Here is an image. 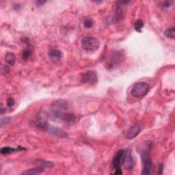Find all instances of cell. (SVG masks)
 Returning a JSON list of instances; mask_svg holds the SVG:
<instances>
[{
    "label": "cell",
    "instance_id": "cell-1",
    "mask_svg": "<svg viewBox=\"0 0 175 175\" xmlns=\"http://www.w3.org/2000/svg\"><path fill=\"white\" fill-rule=\"evenodd\" d=\"M81 43H82V47L84 50L90 52L96 51L100 46L99 40L92 36H88L83 38Z\"/></svg>",
    "mask_w": 175,
    "mask_h": 175
},
{
    "label": "cell",
    "instance_id": "cell-2",
    "mask_svg": "<svg viewBox=\"0 0 175 175\" xmlns=\"http://www.w3.org/2000/svg\"><path fill=\"white\" fill-rule=\"evenodd\" d=\"M149 90L150 86L147 83L138 82L133 87L131 93L135 98H141L147 95Z\"/></svg>",
    "mask_w": 175,
    "mask_h": 175
},
{
    "label": "cell",
    "instance_id": "cell-3",
    "mask_svg": "<svg viewBox=\"0 0 175 175\" xmlns=\"http://www.w3.org/2000/svg\"><path fill=\"white\" fill-rule=\"evenodd\" d=\"M52 118L56 121L73 124L75 122V116L72 112H52Z\"/></svg>",
    "mask_w": 175,
    "mask_h": 175
},
{
    "label": "cell",
    "instance_id": "cell-4",
    "mask_svg": "<svg viewBox=\"0 0 175 175\" xmlns=\"http://www.w3.org/2000/svg\"><path fill=\"white\" fill-rule=\"evenodd\" d=\"M52 112H70L71 107L67 101L59 99L54 101L51 106Z\"/></svg>",
    "mask_w": 175,
    "mask_h": 175
},
{
    "label": "cell",
    "instance_id": "cell-5",
    "mask_svg": "<svg viewBox=\"0 0 175 175\" xmlns=\"http://www.w3.org/2000/svg\"><path fill=\"white\" fill-rule=\"evenodd\" d=\"M142 162L143 164V169L142 171V174L148 175L151 174V169L152 166V161L150 155L147 151H143L141 153Z\"/></svg>",
    "mask_w": 175,
    "mask_h": 175
},
{
    "label": "cell",
    "instance_id": "cell-6",
    "mask_svg": "<svg viewBox=\"0 0 175 175\" xmlns=\"http://www.w3.org/2000/svg\"><path fill=\"white\" fill-rule=\"evenodd\" d=\"M122 164L129 171L132 170L134 168L135 162L130 150H124L122 157Z\"/></svg>",
    "mask_w": 175,
    "mask_h": 175
},
{
    "label": "cell",
    "instance_id": "cell-7",
    "mask_svg": "<svg viewBox=\"0 0 175 175\" xmlns=\"http://www.w3.org/2000/svg\"><path fill=\"white\" fill-rule=\"evenodd\" d=\"M81 82L82 83H89L90 85H95L98 82L97 74L94 70H88L82 74L81 77Z\"/></svg>",
    "mask_w": 175,
    "mask_h": 175
},
{
    "label": "cell",
    "instance_id": "cell-8",
    "mask_svg": "<svg viewBox=\"0 0 175 175\" xmlns=\"http://www.w3.org/2000/svg\"><path fill=\"white\" fill-rule=\"evenodd\" d=\"M124 153V150H119L112 161V166L115 172L114 174H122V172L121 170V164H122V157Z\"/></svg>",
    "mask_w": 175,
    "mask_h": 175
},
{
    "label": "cell",
    "instance_id": "cell-9",
    "mask_svg": "<svg viewBox=\"0 0 175 175\" xmlns=\"http://www.w3.org/2000/svg\"><path fill=\"white\" fill-rule=\"evenodd\" d=\"M46 114L43 112H41L39 113V114L38 115L36 118V125L38 127H39L41 129H43L46 130V129L49 126L47 122V117Z\"/></svg>",
    "mask_w": 175,
    "mask_h": 175
},
{
    "label": "cell",
    "instance_id": "cell-10",
    "mask_svg": "<svg viewBox=\"0 0 175 175\" xmlns=\"http://www.w3.org/2000/svg\"><path fill=\"white\" fill-rule=\"evenodd\" d=\"M141 127L140 126L138 125H134L131 126L127 131V134H126V138L129 140H131V139L135 138L136 136L138 135V134L140 133Z\"/></svg>",
    "mask_w": 175,
    "mask_h": 175
},
{
    "label": "cell",
    "instance_id": "cell-11",
    "mask_svg": "<svg viewBox=\"0 0 175 175\" xmlns=\"http://www.w3.org/2000/svg\"><path fill=\"white\" fill-rule=\"evenodd\" d=\"M46 130L49 133V134H51V135H53L54 136H56V137L66 138L67 136V134L64 132V131L61 130V129H58V128L51 127L50 125L48 126L47 128L46 129Z\"/></svg>",
    "mask_w": 175,
    "mask_h": 175
},
{
    "label": "cell",
    "instance_id": "cell-12",
    "mask_svg": "<svg viewBox=\"0 0 175 175\" xmlns=\"http://www.w3.org/2000/svg\"><path fill=\"white\" fill-rule=\"evenodd\" d=\"M48 55L51 60L57 61L61 59L62 56V53L58 49H51L49 51Z\"/></svg>",
    "mask_w": 175,
    "mask_h": 175
},
{
    "label": "cell",
    "instance_id": "cell-13",
    "mask_svg": "<svg viewBox=\"0 0 175 175\" xmlns=\"http://www.w3.org/2000/svg\"><path fill=\"white\" fill-rule=\"evenodd\" d=\"M21 150H25L24 148H15L12 147H3L1 149V154L3 155H9L11 154L12 153H14L15 151H21Z\"/></svg>",
    "mask_w": 175,
    "mask_h": 175
},
{
    "label": "cell",
    "instance_id": "cell-14",
    "mask_svg": "<svg viewBox=\"0 0 175 175\" xmlns=\"http://www.w3.org/2000/svg\"><path fill=\"white\" fill-rule=\"evenodd\" d=\"M4 60L6 63L11 66H13L16 62V57L12 53H8L6 54L4 57Z\"/></svg>",
    "mask_w": 175,
    "mask_h": 175
},
{
    "label": "cell",
    "instance_id": "cell-15",
    "mask_svg": "<svg viewBox=\"0 0 175 175\" xmlns=\"http://www.w3.org/2000/svg\"><path fill=\"white\" fill-rule=\"evenodd\" d=\"M44 170L43 168H35V169H30L29 170H27L24 172L23 174H26V175H36V174H41Z\"/></svg>",
    "mask_w": 175,
    "mask_h": 175
},
{
    "label": "cell",
    "instance_id": "cell-16",
    "mask_svg": "<svg viewBox=\"0 0 175 175\" xmlns=\"http://www.w3.org/2000/svg\"><path fill=\"white\" fill-rule=\"evenodd\" d=\"M164 34L166 35V36L168 38H173L174 39V36H175V30H174V28H168L167 30L165 31Z\"/></svg>",
    "mask_w": 175,
    "mask_h": 175
},
{
    "label": "cell",
    "instance_id": "cell-17",
    "mask_svg": "<svg viewBox=\"0 0 175 175\" xmlns=\"http://www.w3.org/2000/svg\"><path fill=\"white\" fill-rule=\"evenodd\" d=\"M144 26V23L140 19H138V20L136 21L134 23V28L135 30L138 32H141L142 28H143Z\"/></svg>",
    "mask_w": 175,
    "mask_h": 175
},
{
    "label": "cell",
    "instance_id": "cell-18",
    "mask_svg": "<svg viewBox=\"0 0 175 175\" xmlns=\"http://www.w3.org/2000/svg\"><path fill=\"white\" fill-rule=\"evenodd\" d=\"M83 25L86 28H90L94 25V21L90 18H86L83 20Z\"/></svg>",
    "mask_w": 175,
    "mask_h": 175
},
{
    "label": "cell",
    "instance_id": "cell-19",
    "mask_svg": "<svg viewBox=\"0 0 175 175\" xmlns=\"http://www.w3.org/2000/svg\"><path fill=\"white\" fill-rule=\"evenodd\" d=\"M31 55H32L31 49H30V48L26 49L24 50L23 52V54H22L23 59L25 60H28L29 58H30V57L31 56Z\"/></svg>",
    "mask_w": 175,
    "mask_h": 175
},
{
    "label": "cell",
    "instance_id": "cell-20",
    "mask_svg": "<svg viewBox=\"0 0 175 175\" xmlns=\"http://www.w3.org/2000/svg\"><path fill=\"white\" fill-rule=\"evenodd\" d=\"M10 121H11V118H8V117H6V118H1V125L3 126L4 125H6L7 123H8Z\"/></svg>",
    "mask_w": 175,
    "mask_h": 175
},
{
    "label": "cell",
    "instance_id": "cell-21",
    "mask_svg": "<svg viewBox=\"0 0 175 175\" xmlns=\"http://www.w3.org/2000/svg\"><path fill=\"white\" fill-rule=\"evenodd\" d=\"M173 4V1H166V2H163V4H162V7L164 8H169L172 6V4Z\"/></svg>",
    "mask_w": 175,
    "mask_h": 175
},
{
    "label": "cell",
    "instance_id": "cell-22",
    "mask_svg": "<svg viewBox=\"0 0 175 175\" xmlns=\"http://www.w3.org/2000/svg\"><path fill=\"white\" fill-rule=\"evenodd\" d=\"M15 105V100L12 98H8L7 99V105L9 108H11Z\"/></svg>",
    "mask_w": 175,
    "mask_h": 175
},
{
    "label": "cell",
    "instance_id": "cell-23",
    "mask_svg": "<svg viewBox=\"0 0 175 175\" xmlns=\"http://www.w3.org/2000/svg\"><path fill=\"white\" fill-rule=\"evenodd\" d=\"M9 70H10V69H9V67L8 66H3V67H2L3 73L6 74V73H8L9 72Z\"/></svg>",
    "mask_w": 175,
    "mask_h": 175
},
{
    "label": "cell",
    "instance_id": "cell-24",
    "mask_svg": "<svg viewBox=\"0 0 175 175\" xmlns=\"http://www.w3.org/2000/svg\"><path fill=\"white\" fill-rule=\"evenodd\" d=\"M45 2H44V1H38V2H36V4H37L38 6H42L43 4H44Z\"/></svg>",
    "mask_w": 175,
    "mask_h": 175
},
{
    "label": "cell",
    "instance_id": "cell-25",
    "mask_svg": "<svg viewBox=\"0 0 175 175\" xmlns=\"http://www.w3.org/2000/svg\"><path fill=\"white\" fill-rule=\"evenodd\" d=\"M4 109L2 108V114H4Z\"/></svg>",
    "mask_w": 175,
    "mask_h": 175
}]
</instances>
